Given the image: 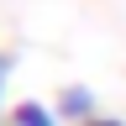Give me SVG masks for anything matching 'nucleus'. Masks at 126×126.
I'll return each instance as SVG.
<instances>
[{"instance_id": "1", "label": "nucleus", "mask_w": 126, "mask_h": 126, "mask_svg": "<svg viewBox=\"0 0 126 126\" xmlns=\"http://www.w3.org/2000/svg\"><path fill=\"white\" fill-rule=\"evenodd\" d=\"M53 110H58V121H79V126H89V121H94V94H89L84 84H68V89L58 94Z\"/></svg>"}, {"instance_id": "3", "label": "nucleus", "mask_w": 126, "mask_h": 126, "mask_svg": "<svg viewBox=\"0 0 126 126\" xmlns=\"http://www.w3.org/2000/svg\"><path fill=\"white\" fill-rule=\"evenodd\" d=\"M89 126H126V121H121V116H94Z\"/></svg>"}, {"instance_id": "2", "label": "nucleus", "mask_w": 126, "mask_h": 126, "mask_svg": "<svg viewBox=\"0 0 126 126\" xmlns=\"http://www.w3.org/2000/svg\"><path fill=\"white\" fill-rule=\"evenodd\" d=\"M5 121H11V126H58V110H47V105H37V100H21Z\"/></svg>"}]
</instances>
